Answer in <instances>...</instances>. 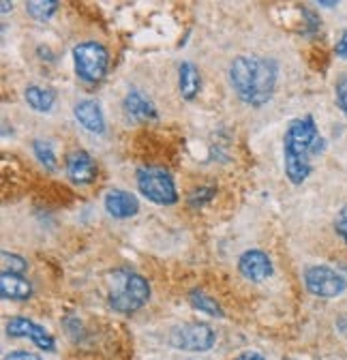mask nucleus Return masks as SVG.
<instances>
[{
	"label": "nucleus",
	"mask_w": 347,
	"mask_h": 360,
	"mask_svg": "<svg viewBox=\"0 0 347 360\" xmlns=\"http://www.w3.org/2000/svg\"><path fill=\"white\" fill-rule=\"evenodd\" d=\"M228 75L238 99L247 105L259 108L273 99L279 69L273 58L236 56L230 65Z\"/></svg>",
	"instance_id": "obj_1"
},
{
	"label": "nucleus",
	"mask_w": 347,
	"mask_h": 360,
	"mask_svg": "<svg viewBox=\"0 0 347 360\" xmlns=\"http://www.w3.org/2000/svg\"><path fill=\"white\" fill-rule=\"evenodd\" d=\"M326 142L320 138L317 124L313 116H300L287 124L283 135V161H285V176L292 185L305 183L311 174V159L324 150Z\"/></svg>",
	"instance_id": "obj_2"
},
{
	"label": "nucleus",
	"mask_w": 347,
	"mask_h": 360,
	"mask_svg": "<svg viewBox=\"0 0 347 360\" xmlns=\"http://www.w3.org/2000/svg\"><path fill=\"white\" fill-rule=\"evenodd\" d=\"M107 300L118 313H136L150 300V283L136 270L118 268L110 275Z\"/></svg>",
	"instance_id": "obj_3"
},
{
	"label": "nucleus",
	"mask_w": 347,
	"mask_h": 360,
	"mask_svg": "<svg viewBox=\"0 0 347 360\" xmlns=\"http://www.w3.org/2000/svg\"><path fill=\"white\" fill-rule=\"evenodd\" d=\"M138 189L144 198H148L152 204L159 206H171L178 202L176 183H174L171 174L165 167L157 165H142L136 174Z\"/></svg>",
	"instance_id": "obj_4"
},
{
	"label": "nucleus",
	"mask_w": 347,
	"mask_h": 360,
	"mask_svg": "<svg viewBox=\"0 0 347 360\" xmlns=\"http://www.w3.org/2000/svg\"><path fill=\"white\" fill-rule=\"evenodd\" d=\"M73 65L75 73L84 82H101L110 67V52L99 41H84L73 48Z\"/></svg>",
	"instance_id": "obj_5"
},
{
	"label": "nucleus",
	"mask_w": 347,
	"mask_h": 360,
	"mask_svg": "<svg viewBox=\"0 0 347 360\" xmlns=\"http://www.w3.org/2000/svg\"><path fill=\"white\" fill-rule=\"evenodd\" d=\"M216 343V333L206 322H189L169 333V345L183 352H208Z\"/></svg>",
	"instance_id": "obj_6"
},
{
	"label": "nucleus",
	"mask_w": 347,
	"mask_h": 360,
	"mask_svg": "<svg viewBox=\"0 0 347 360\" xmlns=\"http://www.w3.org/2000/svg\"><path fill=\"white\" fill-rule=\"evenodd\" d=\"M305 288L320 298H336L347 290V281L330 266H309L305 270Z\"/></svg>",
	"instance_id": "obj_7"
},
{
	"label": "nucleus",
	"mask_w": 347,
	"mask_h": 360,
	"mask_svg": "<svg viewBox=\"0 0 347 360\" xmlns=\"http://www.w3.org/2000/svg\"><path fill=\"white\" fill-rule=\"evenodd\" d=\"M7 335L9 337H28L39 349L43 352H54L56 349V343L52 339V335L39 326L37 322H32L30 318H24V315H18V318H11L7 322Z\"/></svg>",
	"instance_id": "obj_8"
},
{
	"label": "nucleus",
	"mask_w": 347,
	"mask_h": 360,
	"mask_svg": "<svg viewBox=\"0 0 347 360\" xmlns=\"http://www.w3.org/2000/svg\"><path fill=\"white\" fill-rule=\"evenodd\" d=\"M238 270L247 281L253 283H262L268 277H273V259L268 253L259 251V249H249L240 255L238 259Z\"/></svg>",
	"instance_id": "obj_9"
},
{
	"label": "nucleus",
	"mask_w": 347,
	"mask_h": 360,
	"mask_svg": "<svg viewBox=\"0 0 347 360\" xmlns=\"http://www.w3.org/2000/svg\"><path fill=\"white\" fill-rule=\"evenodd\" d=\"M65 169L75 185H91L97 178V163L86 150H71L65 159Z\"/></svg>",
	"instance_id": "obj_10"
},
{
	"label": "nucleus",
	"mask_w": 347,
	"mask_h": 360,
	"mask_svg": "<svg viewBox=\"0 0 347 360\" xmlns=\"http://www.w3.org/2000/svg\"><path fill=\"white\" fill-rule=\"evenodd\" d=\"M103 204H105V210L114 219H131L140 210L138 198L133 193L124 191V189H112V191H107Z\"/></svg>",
	"instance_id": "obj_11"
},
{
	"label": "nucleus",
	"mask_w": 347,
	"mask_h": 360,
	"mask_svg": "<svg viewBox=\"0 0 347 360\" xmlns=\"http://www.w3.org/2000/svg\"><path fill=\"white\" fill-rule=\"evenodd\" d=\"M73 114L77 118V122L89 131V133H105V116L101 112V105L93 99H84L79 103H75Z\"/></svg>",
	"instance_id": "obj_12"
},
{
	"label": "nucleus",
	"mask_w": 347,
	"mask_h": 360,
	"mask_svg": "<svg viewBox=\"0 0 347 360\" xmlns=\"http://www.w3.org/2000/svg\"><path fill=\"white\" fill-rule=\"evenodd\" d=\"M0 296L5 300H28L32 296V283L24 275L3 273L0 275Z\"/></svg>",
	"instance_id": "obj_13"
},
{
	"label": "nucleus",
	"mask_w": 347,
	"mask_h": 360,
	"mask_svg": "<svg viewBox=\"0 0 347 360\" xmlns=\"http://www.w3.org/2000/svg\"><path fill=\"white\" fill-rule=\"evenodd\" d=\"M122 108H124L126 116H131V118H136V120H142V122H146V120H157V118H159L157 108L152 105V101H150L148 97H144V95L140 93V90H131V93H129V95L124 97Z\"/></svg>",
	"instance_id": "obj_14"
},
{
	"label": "nucleus",
	"mask_w": 347,
	"mask_h": 360,
	"mask_svg": "<svg viewBox=\"0 0 347 360\" xmlns=\"http://www.w3.org/2000/svg\"><path fill=\"white\" fill-rule=\"evenodd\" d=\"M199 86H202L199 69L189 60L181 63V67H178V88H181L183 99L193 101L197 97V93H199Z\"/></svg>",
	"instance_id": "obj_15"
},
{
	"label": "nucleus",
	"mask_w": 347,
	"mask_h": 360,
	"mask_svg": "<svg viewBox=\"0 0 347 360\" xmlns=\"http://www.w3.org/2000/svg\"><path fill=\"white\" fill-rule=\"evenodd\" d=\"M24 99L26 103L39 112V114H48L54 103H56V93L52 88H43V86H28L26 93H24Z\"/></svg>",
	"instance_id": "obj_16"
},
{
	"label": "nucleus",
	"mask_w": 347,
	"mask_h": 360,
	"mask_svg": "<svg viewBox=\"0 0 347 360\" xmlns=\"http://www.w3.org/2000/svg\"><path fill=\"white\" fill-rule=\"evenodd\" d=\"M189 302H191L193 309H197L202 313L214 315V318H225V311L221 309V304L216 302L212 296H208L206 292H202V290H191L189 292Z\"/></svg>",
	"instance_id": "obj_17"
},
{
	"label": "nucleus",
	"mask_w": 347,
	"mask_h": 360,
	"mask_svg": "<svg viewBox=\"0 0 347 360\" xmlns=\"http://www.w3.org/2000/svg\"><path fill=\"white\" fill-rule=\"evenodd\" d=\"M60 3H56V0H30V3H26V13L39 22H48L56 11H58Z\"/></svg>",
	"instance_id": "obj_18"
},
{
	"label": "nucleus",
	"mask_w": 347,
	"mask_h": 360,
	"mask_svg": "<svg viewBox=\"0 0 347 360\" xmlns=\"http://www.w3.org/2000/svg\"><path fill=\"white\" fill-rule=\"evenodd\" d=\"M32 150H34V157L39 159V163L43 167H48L50 172H56V155L52 150V146L48 142H43V140H34L32 142Z\"/></svg>",
	"instance_id": "obj_19"
},
{
	"label": "nucleus",
	"mask_w": 347,
	"mask_h": 360,
	"mask_svg": "<svg viewBox=\"0 0 347 360\" xmlns=\"http://www.w3.org/2000/svg\"><path fill=\"white\" fill-rule=\"evenodd\" d=\"M3 266H5V270L3 273H13V275H22L24 270L28 268V262L24 259V257H20V255H15V253H9V251H3Z\"/></svg>",
	"instance_id": "obj_20"
},
{
	"label": "nucleus",
	"mask_w": 347,
	"mask_h": 360,
	"mask_svg": "<svg viewBox=\"0 0 347 360\" xmlns=\"http://www.w3.org/2000/svg\"><path fill=\"white\" fill-rule=\"evenodd\" d=\"M214 193H216V189H214V187H202V189H195V191L189 195V204H191L193 208L204 206L206 202H210V200L214 198Z\"/></svg>",
	"instance_id": "obj_21"
},
{
	"label": "nucleus",
	"mask_w": 347,
	"mask_h": 360,
	"mask_svg": "<svg viewBox=\"0 0 347 360\" xmlns=\"http://www.w3.org/2000/svg\"><path fill=\"white\" fill-rule=\"evenodd\" d=\"M336 105L341 108V112L345 114L347 118V75H341L339 82H336Z\"/></svg>",
	"instance_id": "obj_22"
},
{
	"label": "nucleus",
	"mask_w": 347,
	"mask_h": 360,
	"mask_svg": "<svg viewBox=\"0 0 347 360\" xmlns=\"http://www.w3.org/2000/svg\"><path fill=\"white\" fill-rule=\"evenodd\" d=\"M334 230L339 236H345L347 234V204L339 210L336 219H334Z\"/></svg>",
	"instance_id": "obj_23"
},
{
	"label": "nucleus",
	"mask_w": 347,
	"mask_h": 360,
	"mask_svg": "<svg viewBox=\"0 0 347 360\" xmlns=\"http://www.w3.org/2000/svg\"><path fill=\"white\" fill-rule=\"evenodd\" d=\"M5 360H43L39 354L34 352H26V349H15V352H9L5 356Z\"/></svg>",
	"instance_id": "obj_24"
},
{
	"label": "nucleus",
	"mask_w": 347,
	"mask_h": 360,
	"mask_svg": "<svg viewBox=\"0 0 347 360\" xmlns=\"http://www.w3.org/2000/svg\"><path fill=\"white\" fill-rule=\"evenodd\" d=\"M334 52H336V56H339V58L347 60V30H343V32H341V37H339V41H336Z\"/></svg>",
	"instance_id": "obj_25"
},
{
	"label": "nucleus",
	"mask_w": 347,
	"mask_h": 360,
	"mask_svg": "<svg viewBox=\"0 0 347 360\" xmlns=\"http://www.w3.org/2000/svg\"><path fill=\"white\" fill-rule=\"evenodd\" d=\"M302 15L309 20V32H315L320 28V20H317V15L311 9H302Z\"/></svg>",
	"instance_id": "obj_26"
},
{
	"label": "nucleus",
	"mask_w": 347,
	"mask_h": 360,
	"mask_svg": "<svg viewBox=\"0 0 347 360\" xmlns=\"http://www.w3.org/2000/svg\"><path fill=\"white\" fill-rule=\"evenodd\" d=\"M234 360H266L262 354L259 352H242V354H238Z\"/></svg>",
	"instance_id": "obj_27"
},
{
	"label": "nucleus",
	"mask_w": 347,
	"mask_h": 360,
	"mask_svg": "<svg viewBox=\"0 0 347 360\" xmlns=\"http://www.w3.org/2000/svg\"><path fill=\"white\" fill-rule=\"evenodd\" d=\"M336 328L347 337V315H341V318H339V322H336Z\"/></svg>",
	"instance_id": "obj_28"
},
{
	"label": "nucleus",
	"mask_w": 347,
	"mask_h": 360,
	"mask_svg": "<svg viewBox=\"0 0 347 360\" xmlns=\"http://www.w3.org/2000/svg\"><path fill=\"white\" fill-rule=\"evenodd\" d=\"M317 5H320V7H336L339 3H334V0H330V3H326V0H320Z\"/></svg>",
	"instance_id": "obj_29"
},
{
	"label": "nucleus",
	"mask_w": 347,
	"mask_h": 360,
	"mask_svg": "<svg viewBox=\"0 0 347 360\" xmlns=\"http://www.w3.org/2000/svg\"><path fill=\"white\" fill-rule=\"evenodd\" d=\"M11 9H13V5H9L7 0H5V3H3V13H9Z\"/></svg>",
	"instance_id": "obj_30"
},
{
	"label": "nucleus",
	"mask_w": 347,
	"mask_h": 360,
	"mask_svg": "<svg viewBox=\"0 0 347 360\" xmlns=\"http://www.w3.org/2000/svg\"><path fill=\"white\" fill-rule=\"evenodd\" d=\"M343 238H345V243H347V234H345V236H343Z\"/></svg>",
	"instance_id": "obj_31"
}]
</instances>
